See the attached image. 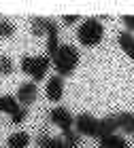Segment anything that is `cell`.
<instances>
[{"instance_id": "6da1fadb", "label": "cell", "mask_w": 134, "mask_h": 148, "mask_svg": "<svg viewBox=\"0 0 134 148\" xmlns=\"http://www.w3.org/2000/svg\"><path fill=\"white\" fill-rule=\"evenodd\" d=\"M104 38V25L100 17H85L79 23L77 30V40L81 42V47H98Z\"/></svg>"}, {"instance_id": "7a4b0ae2", "label": "cell", "mask_w": 134, "mask_h": 148, "mask_svg": "<svg viewBox=\"0 0 134 148\" xmlns=\"http://www.w3.org/2000/svg\"><path fill=\"white\" fill-rule=\"evenodd\" d=\"M53 68H56L58 76H70L79 66V49L75 45H64L58 49V53L53 55Z\"/></svg>"}, {"instance_id": "3957f363", "label": "cell", "mask_w": 134, "mask_h": 148, "mask_svg": "<svg viewBox=\"0 0 134 148\" xmlns=\"http://www.w3.org/2000/svg\"><path fill=\"white\" fill-rule=\"evenodd\" d=\"M51 57L47 55H24L22 57V64H19V68H22L24 74H28L32 76V83H38V80H43L47 76V70H49L51 66Z\"/></svg>"}, {"instance_id": "277c9868", "label": "cell", "mask_w": 134, "mask_h": 148, "mask_svg": "<svg viewBox=\"0 0 134 148\" xmlns=\"http://www.w3.org/2000/svg\"><path fill=\"white\" fill-rule=\"evenodd\" d=\"M75 131L85 138H98V119L87 112L79 114L75 116Z\"/></svg>"}, {"instance_id": "5b68a950", "label": "cell", "mask_w": 134, "mask_h": 148, "mask_svg": "<svg viewBox=\"0 0 134 148\" xmlns=\"http://www.w3.org/2000/svg\"><path fill=\"white\" fill-rule=\"evenodd\" d=\"M49 121H51L56 127H60V129H62V133L75 129V116L70 114V110L62 108V106H58V108H51V112H49Z\"/></svg>"}, {"instance_id": "8992f818", "label": "cell", "mask_w": 134, "mask_h": 148, "mask_svg": "<svg viewBox=\"0 0 134 148\" xmlns=\"http://www.w3.org/2000/svg\"><path fill=\"white\" fill-rule=\"evenodd\" d=\"M36 93H38V89H36V83H32V80H26V83H22L19 85V89H17V102L22 104V106H26L28 108L30 104H34L36 102Z\"/></svg>"}, {"instance_id": "52a82bcc", "label": "cell", "mask_w": 134, "mask_h": 148, "mask_svg": "<svg viewBox=\"0 0 134 148\" xmlns=\"http://www.w3.org/2000/svg\"><path fill=\"white\" fill-rule=\"evenodd\" d=\"M47 55H49L53 59V55L58 53V49L62 47V42H60V25L56 23V19H49V30H47Z\"/></svg>"}, {"instance_id": "ba28073f", "label": "cell", "mask_w": 134, "mask_h": 148, "mask_svg": "<svg viewBox=\"0 0 134 148\" xmlns=\"http://www.w3.org/2000/svg\"><path fill=\"white\" fill-rule=\"evenodd\" d=\"M45 93H47V99L49 102H60L64 95V78L62 76H51L47 80V87H45Z\"/></svg>"}, {"instance_id": "9c48e42d", "label": "cell", "mask_w": 134, "mask_h": 148, "mask_svg": "<svg viewBox=\"0 0 134 148\" xmlns=\"http://www.w3.org/2000/svg\"><path fill=\"white\" fill-rule=\"evenodd\" d=\"M117 129H119V125H117V116H115V114H109V116L100 119L98 121V140L115 136Z\"/></svg>"}, {"instance_id": "30bf717a", "label": "cell", "mask_w": 134, "mask_h": 148, "mask_svg": "<svg viewBox=\"0 0 134 148\" xmlns=\"http://www.w3.org/2000/svg\"><path fill=\"white\" fill-rule=\"evenodd\" d=\"M30 146V133L26 131H13L6 138V148H28Z\"/></svg>"}, {"instance_id": "8fae6325", "label": "cell", "mask_w": 134, "mask_h": 148, "mask_svg": "<svg viewBox=\"0 0 134 148\" xmlns=\"http://www.w3.org/2000/svg\"><path fill=\"white\" fill-rule=\"evenodd\" d=\"M49 19H51V17H32V19H30L32 36H36V38L47 36V30H49Z\"/></svg>"}, {"instance_id": "7c38bea8", "label": "cell", "mask_w": 134, "mask_h": 148, "mask_svg": "<svg viewBox=\"0 0 134 148\" xmlns=\"http://www.w3.org/2000/svg\"><path fill=\"white\" fill-rule=\"evenodd\" d=\"M117 42H119V47H122V51H124L126 55H128L132 62H134V36L130 34L128 30H126V32H119Z\"/></svg>"}, {"instance_id": "4fadbf2b", "label": "cell", "mask_w": 134, "mask_h": 148, "mask_svg": "<svg viewBox=\"0 0 134 148\" xmlns=\"http://www.w3.org/2000/svg\"><path fill=\"white\" fill-rule=\"evenodd\" d=\"M19 108H22V104L17 102V97H13V95H0V112H4V114H15Z\"/></svg>"}, {"instance_id": "5bb4252c", "label": "cell", "mask_w": 134, "mask_h": 148, "mask_svg": "<svg viewBox=\"0 0 134 148\" xmlns=\"http://www.w3.org/2000/svg\"><path fill=\"white\" fill-rule=\"evenodd\" d=\"M117 125L124 133H134V114L132 112H117Z\"/></svg>"}, {"instance_id": "9a60e30c", "label": "cell", "mask_w": 134, "mask_h": 148, "mask_svg": "<svg viewBox=\"0 0 134 148\" xmlns=\"http://www.w3.org/2000/svg\"><path fill=\"white\" fill-rule=\"evenodd\" d=\"M38 148H68L64 142V138H53V136H47L43 133L38 138Z\"/></svg>"}, {"instance_id": "2e32d148", "label": "cell", "mask_w": 134, "mask_h": 148, "mask_svg": "<svg viewBox=\"0 0 134 148\" xmlns=\"http://www.w3.org/2000/svg\"><path fill=\"white\" fill-rule=\"evenodd\" d=\"M100 148H130L128 142L122 138V136H109V138H102L100 140Z\"/></svg>"}, {"instance_id": "e0dca14e", "label": "cell", "mask_w": 134, "mask_h": 148, "mask_svg": "<svg viewBox=\"0 0 134 148\" xmlns=\"http://www.w3.org/2000/svg\"><path fill=\"white\" fill-rule=\"evenodd\" d=\"M13 34H15L13 21L6 17H0V38H13Z\"/></svg>"}, {"instance_id": "ac0fdd59", "label": "cell", "mask_w": 134, "mask_h": 148, "mask_svg": "<svg viewBox=\"0 0 134 148\" xmlns=\"http://www.w3.org/2000/svg\"><path fill=\"white\" fill-rule=\"evenodd\" d=\"M15 66H13V59L9 55H0V76H11Z\"/></svg>"}, {"instance_id": "d6986e66", "label": "cell", "mask_w": 134, "mask_h": 148, "mask_svg": "<svg viewBox=\"0 0 134 148\" xmlns=\"http://www.w3.org/2000/svg\"><path fill=\"white\" fill-rule=\"evenodd\" d=\"M62 138H64V142H66V146H68V148H79V133H77L75 129H72V131H66Z\"/></svg>"}, {"instance_id": "ffe728a7", "label": "cell", "mask_w": 134, "mask_h": 148, "mask_svg": "<svg viewBox=\"0 0 134 148\" xmlns=\"http://www.w3.org/2000/svg\"><path fill=\"white\" fill-rule=\"evenodd\" d=\"M26 116H28V108H26V106H22V108H19V110L11 116V123H13V125H22L24 121H26Z\"/></svg>"}, {"instance_id": "44dd1931", "label": "cell", "mask_w": 134, "mask_h": 148, "mask_svg": "<svg viewBox=\"0 0 134 148\" xmlns=\"http://www.w3.org/2000/svg\"><path fill=\"white\" fill-rule=\"evenodd\" d=\"M122 23L128 28L130 34H134V15H122Z\"/></svg>"}, {"instance_id": "7402d4cb", "label": "cell", "mask_w": 134, "mask_h": 148, "mask_svg": "<svg viewBox=\"0 0 134 148\" xmlns=\"http://www.w3.org/2000/svg\"><path fill=\"white\" fill-rule=\"evenodd\" d=\"M81 21H83V19L79 15H64L62 17V23L64 25H75V23H81Z\"/></svg>"}, {"instance_id": "603a6c76", "label": "cell", "mask_w": 134, "mask_h": 148, "mask_svg": "<svg viewBox=\"0 0 134 148\" xmlns=\"http://www.w3.org/2000/svg\"><path fill=\"white\" fill-rule=\"evenodd\" d=\"M132 136H134V133H132Z\"/></svg>"}, {"instance_id": "cb8c5ba5", "label": "cell", "mask_w": 134, "mask_h": 148, "mask_svg": "<svg viewBox=\"0 0 134 148\" xmlns=\"http://www.w3.org/2000/svg\"><path fill=\"white\" fill-rule=\"evenodd\" d=\"M98 148H100V146H98Z\"/></svg>"}]
</instances>
